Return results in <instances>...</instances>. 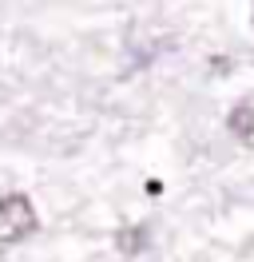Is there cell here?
Wrapping results in <instances>:
<instances>
[{"label":"cell","mask_w":254,"mask_h":262,"mask_svg":"<svg viewBox=\"0 0 254 262\" xmlns=\"http://www.w3.org/2000/svg\"><path fill=\"white\" fill-rule=\"evenodd\" d=\"M0 227H4V243H20L36 234V211H32L28 195H4L0 199Z\"/></svg>","instance_id":"1"},{"label":"cell","mask_w":254,"mask_h":262,"mask_svg":"<svg viewBox=\"0 0 254 262\" xmlns=\"http://www.w3.org/2000/svg\"><path fill=\"white\" fill-rule=\"evenodd\" d=\"M147 195H163V183H159V179H147Z\"/></svg>","instance_id":"4"},{"label":"cell","mask_w":254,"mask_h":262,"mask_svg":"<svg viewBox=\"0 0 254 262\" xmlns=\"http://www.w3.org/2000/svg\"><path fill=\"white\" fill-rule=\"evenodd\" d=\"M210 68H215V72H230V60H219V56H215V60H210Z\"/></svg>","instance_id":"5"},{"label":"cell","mask_w":254,"mask_h":262,"mask_svg":"<svg viewBox=\"0 0 254 262\" xmlns=\"http://www.w3.org/2000/svg\"><path fill=\"white\" fill-rule=\"evenodd\" d=\"M226 127H230V135H235V139H242V143H250V139H254V103H250V99H242V103H235V107H230Z\"/></svg>","instance_id":"2"},{"label":"cell","mask_w":254,"mask_h":262,"mask_svg":"<svg viewBox=\"0 0 254 262\" xmlns=\"http://www.w3.org/2000/svg\"><path fill=\"white\" fill-rule=\"evenodd\" d=\"M115 246H119V254H139L143 246H147V230L143 227H123L115 234Z\"/></svg>","instance_id":"3"}]
</instances>
